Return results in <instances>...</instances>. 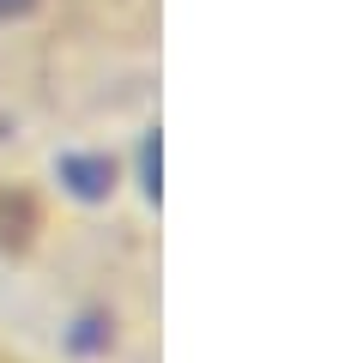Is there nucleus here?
Here are the masks:
<instances>
[{"instance_id": "f257e3e1", "label": "nucleus", "mask_w": 363, "mask_h": 363, "mask_svg": "<svg viewBox=\"0 0 363 363\" xmlns=\"http://www.w3.org/2000/svg\"><path fill=\"white\" fill-rule=\"evenodd\" d=\"M18 13H30V0H0V18H18Z\"/></svg>"}]
</instances>
